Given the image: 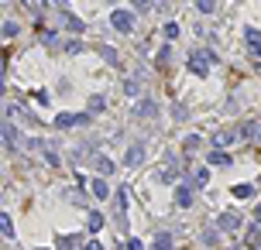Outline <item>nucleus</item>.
Here are the masks:
<instances>
[{"label":"nucleus","mask_w":261,"mask_h":250,"mask_svg":"<svg viewBox=\"0 0 261 250\" xmlns=\"http://www.w3.org/2000/svg\"><path fill=\"white\" fill-rule=\"evenodd\" d=\"M86 250H103V247H100V243L93 240V243H86Z\"/></svg>","instance_id":"34"},{"label":"nucleus","mask_w":261,"mask_h":250,"mask_svg":"<svg viewBox=\"0 0 261 250\" xmlns=\"http://www.w3.org/2000/svg\"><path fill=\"white\" fill-rule=\"evenodd\" d=\"M124 93H127V96H138V93H141V86H138L134 79H124Z\"/></svg>","instance_id":"21"},{"label":"nucleus","mask_w":261,"mask_h":250,"mask_svg":"<svg viewBox=\"0 0 261 250\" xmlns=\"http://www.w3.org/2000/svg\"><path fill=\"white\" fill-rule=\"evenodd\" d=\"M210 165H230V154H224V151H213V154H210Z\"/></svg>","instance_id":"20"},{"label":"nucleus","mask_w":261,"mask_h":250,"mask_svg":"<svg viewBox=\"0 0 261 250\" xmlns=\"http://www.w3.org/2000/svg\"><path fill=\"white\" fill-rule=\"evenodd\" d=\"M96 168H100L103 175H113V168H117V165H113L107 154H96Z\"/></svg>","instance_id":"12"},{"label":"nucleus","mask_w":261,"mask_h":250,"mask_svg":"<svg viewBox=\"0 0 261 250\" xmlns=\"http://www.w3.org/2000/svg\"><path fill=\"white\" fill-rule=\"evenodd\" d=\"M93 195H96V199H107V195H110V185H107L103 178H96V182H93Z\"/></svg>","instance_id":"14"},{"label":"nucleus","mask_w":261,"mask_h":250,"mask_svg":"<svg viewBox=\"0 0 261 250\" xmlns=\"http://www.w3.org/2000/svg\"><path fill=\"white\" fill-rule=\"evenodd\" d=\"M76 240H79V236H58L55 247H58V250H73V247H76Z\"/></svg>","instance_id":"19"},{"label":"nucleus","mask_w":261,"mask_h":250,"mask_svg":"<svg viewBox=\"0 0 261 250\" xmlns=\"http://www.w3.org/2000/svg\"><path fill=\"white\" fill-rule=\"evenodd\" d=\"M175 206H182V209L192 206V182H182V185L175 189Z\"/></svg>","instance_id":"6"},{"label":"nucleus","mask_w":261,"mask_h":250,"mask_svg":"<svg viewBox=\"0 0 261 250\" xmlns=\"http://www.w3.org/2000/svg\"><path fill=\"white\" fill-rule=\"evenodd\" d=\"M4 144H7V151H14V148H18V131H14V123H11V120L4 123Z\"/></svg>","instance_id":"9"},{"label":"nucleus","mask_w":261,"mask_h":250,"mask_svg":"<svg viewBox=\"0 0 261 250\" xmlns=\"http://www.w3.org/2000/svg\"><path fill=\"white\" fill-rule=\"evenodd\" d=\"M0 226H4V236H14V226H11V216H4V219H0Z\"/></svg>","instance_id":"26"},{"label":"nucleus","mask_w":261,"mask_h":250,"mask_svg":"<svg viewBox=\"0 0 261 250\" xmlns=\"http://www.w3.org/2000/svg\"><path fill=\"white\" fill-rule=\"evenodd\" d=\"M254 195V185H234V199H251Z\"/></svg>","instance_id":"16"},{"label":"nucleus","mask_w":261,"mask_h":250,"mask_svg":"<svg viewBox=\"0 0 261 250\" xmlns=\"http://www.w3.org/2000/svg\"><path fill=\"white\" fill-rule=\"evenodd\" d=\"M4 35H7V38H14V35H18V24H14V21H7V24H4Z\"/></svg>","instance_id":"28"},{"label":"nucleus","mask_w":261,"mask_h":250,"mask_svg":"<svg viewBox=\"0 0 261 250\" xmlns=\"http://www.w3.org/2000/svg\"><path fill=\"white\" fill-rule=\"evenodd\" d=\"M124 161H127L130 168H134V165H141V161H145V144H141V141H138V144H130V148H127V158H124Z\"/></svg>","instance_id":"7"},{"label":"nucleus","mask_w":261,"mask_h":250,"mask_svg":"<svg viewBox=\"0 0 261 250\" xmlns=\"http://www.w3.org/2000/svg\"><path fill=\"white\" fill-rule=\"evenodd\" d=\"M103 230V216L100 212H90V233H100Z\"/></svg>","instance_id":"18"},{"label":"nucleus","mask_w":261,"mask_h":250,"mask_svg":"<svg viewBox=\"0 0 261 250\" xmlns=\"http://www.w3.org/2000/svg\"><path fill=\"white\" fill-rule=\"evenodd\" d=\"M258 240H261L258 226H247V236H244V243H247V247H258Z\"/></svg>","instance_id":"17"},{"label":"nucleus","mask_w":261,"mask_h":250,"mask_svg":"<svg viewBox=\"0 0 261 250\" xmlns=\"http://www.w3.org/2000/svg\"><path fill=\"white\" fill-rule=\"evenodd\" d=\"M155 62H158V65H162V69H165L168 62H172V52H168V48H162V52H158V58H155Z\"/></svg>","instance_id":"24"},{"label":"nucleus","mask_w":261,"mask_h":250,"mask_svg":"<svg viewBox=\"0 0 261 250\" xmlns=\"http://www.w3.org/2000/svg\"><path fill=\"white\" fill-rule=\"evenodd\" d=\"M79 123H90V113H58L55 127H79Z\"/></svg>","instance_id":"4"},{"label":"nucleus","mask_w":261,"mask_h":250,"mask_svg":"<svg viewBox=\"0 0 261 250\" xmlns=\"http://www.w3.org/2000/svg\"><path fill=\"white\" fill-rule=\"evenodd\" d=\"M203 240H206V243H210V247H213V243H217V233H213V226H210V230L203 233Z\"/></svg>","instance_id":"32"},{"label":"nucleus","mask_w":261,"mask_h":250,"mask_svg":"<svg viewBox=\"0 0 261 250\" xmlns=\"http://www.w3.org/2000/svg\"><path fill=\"white\" fill-rule=\"evenodd\" d=\"M134 11H138V14H145V11H151V0H134Z\"/></svg>","instance_id":"27"},{"label":"nucleus","mask_w":261,"mask_h":250,"mask_svg":"<svg viewBox=\"0 0 261 250\" xmlns=\"http://www.w3.org/2000/svg\"><path fill=\"white\" fill-rule=\"evenodd\" d=\"M237 226H241L237 212H220V230H237Z\"/></svg>","instance_id":"10"},{"label":"nucleus","mask_w":261,"mask_h":250,"mask_svg":"<svg viewBox=\"0 0 261 250\" xmlns=\"http://www.w3.org/2000/svg\"><path fill=\"white\" fill-rule=\"evenodd\" d=\"M254 216H258V219H261V206H258V212H254Z\"/></svg>","instance_id":"35"},{"label":"nucleus","mask_w":261,"mask_h":250,"mask_svg":"<svg viewBox=\"0 0 261 250\" xmlns=\"http://www.w3.org/2000/svg\"><path fill=\"white\" fill-rule=\"evenodd\" d=\"M206 182H210V172H206V168H200V172H196V189H203Z\"/></svg>","instance_id":"25"},{"label":"nucleus","mask_w":261,"mask_h":250,"mask_svg":"<svg viewBox=\"0 0 261 250\" xmlns=\"http://www.w3.org/2000/svg\"><path fill=\"white\" fill-rule=\"evenodd\" d=\"M155 178H158V182H175V165H162Z\"/></svg>","instance_id":"13"},{"label":"nucleus","mask_w":261,"mask_h":250,"mask_svg":"<svg viewBox=\"0 0 261 250\" xmlns=\"http://www.w3.org/2000/svg\"><path fill=\"white\" fill-rule=\"evenodd\" d=\"M117 226L127 230V189H117Z\"/></svg>","instance_id":"3"},{"label":"nucleus","mask_w":261,"mask_h":250,"mask_svg":"<svg viewBox=\"0 0 261 250\" xmlns=\"http://www.w3.org/2000/svg\"><path fill=\"white\" fill-rule=\"evenodd\" d=\"M103 106H107V99H103V96H93V99H90V110H93V113H100Z\"/></svg>","instance_id":"23"},{"label":"nucleus","mask_w":261,"mask_h":250,"mask_svg":"<svg viewBox=\"0 0 261 250\" xmlns=\"http://www.w3.org/2000/svg\"><path fill=\"white\" fill-rule=\"evenodd\" d=\"M100 55L107 58V62H110V65H113V62H117V52H113V48H100Z\"/></svg>","instance_id":"29"},{"label":"nucleus","mask_w":261,"mask_h":250,"mask_svg":"<svg viewBox=\"0 0 261 250\" xmlns=\"http://www.w3.org/2000/svg\"><path fill=\"white\" fill-rule=\"evenodd\" d=\"M258 144H261V137H258Z\"/></svg>","instance_id":"36"},{"label":"nucleus","mask_w":261,"mask_h":250,"mask_svg":"<svg viewBox=\"0 0 261 250\" xmlns=\"http://www.w3.org/2000/svg\"><path fill=\"white\" fill-rule=\"evenodd\" d=\"M66 52H69V55H76V52H83V41H69V45H66Z\"/></svg>","instance_id":"30"},{"label":"nucleus","mask_w":261,"mask_h":250,"mask_svg":"<svg viewBox=\"0 0 261 250\" xmlns=\"http://www.w3.org/2000/svg\"><path fill=\"white\" fill-rule=\"evenodd\" d=\"M244 45L251 55H261V31L258 28H244Z\"/></svg>","instance_id":"5"},{"label":"nucleus","mask_w":261,"mask_h":250,"mask_svg":"<svg viewBox=\"0 0 261 250\" xmlns=\"http://www.w3.org/2000/svg\"><path fill=\"white\" fill-rule=\"evenodd\" d=\"M200 144H203V137H200V134H189L186 141H182V148H186V151H200Z\"/></svg>","instance_id":"15"},{"label":"nucleus","mask_w":261,"mask_h":250,"mask_svg":"<svg viewBox=\"0 0 261 250\" xmlns=\"http://www.w3.org/2000/svg\"><path fill=\"white\" fill-rule=\"evenodd\" d=\"M134 116H158V106H155L151 99H145V103H138V110H134Z\"/></svg>","instance_id":"11"},{"label":"nucleus","mask_w":261,"mask_h":250,"mask_svg":"<svg viewBox=\"0 0 261 250\" xmlns=\"http://www.w3.org/2000/svg\"><path fill=\"white\" fill-rule=\"evenodd\" d=\"M127 250H145V243H141V240H130V243H127Z\"/></svg>","instance_id":"33"},{"label":"nucleus","mask_w":261,"mask_h":250,"mask_svg":"<svg viewBox=\"0 0 261 250\" xmlns=\"http://www.w3.org/2000/svg\"><path fill=\"white\" fill-rule=\"evenodd\" d=\"M213 52H196V55H189V69L196 72V76H206L210 72V65H213Z\"/></svg>","instance_id":"1"},{"label":"nucleus","mask_w":261,"mask_h":250,"mask_svg":"<svg viewBox=\"0 0 261 250\" xmlns=\"http://www.w3.org/2000/svg\"><path fill=\"white\" fill-rule=\"evenodd\" d=\"M196 7H200L203 14H213V7H217V0H196Z\"/></svg>","instance_id":"22"},{"label":"nucleus","mask_w":261,"mask_h":250,"mask_svg":"<svg viewBox=\"0 0 261 250\" xmlns=\"http://www.w3.org/2000/svg\"><path fill=\"white\" fill-rule=\"evenodd\" d=\"M110 24L120 31V35H130V31H134V14H130V11H113Z\"/></svg>","instance_id":"2"},{"label":"nucleus","mask_w":261,"mask_h":250,"mask_svg":"<svg viewBox=\"0 0 261 250\" xmlns=\"http://www.w3.org/2000/svg\"><path fill=\"white\" fill-rule=\"evenodd\" d=\"M179 35V24H165V38H175Z\"/></svg>","instance_id":"31"},{"label":"nucleus","mask_w":261,"mask_h":250,"mask_svg":"<svg viewBox=\"0 0 261 250\" xmlns=\"http://www.w3.org/2000/svg\"><path fill=\"white\" fill-rule=\"evenodd\" d=\"M151 250H172V233H168V230H158V233H155Z\"/></svg>","instance_id":"8"}]
</instances>
